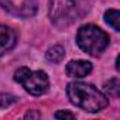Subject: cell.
Here are the masks:
<instances>
[{"label": "cell", "mask_w": 120, "mask_h": 120, "mask_svg": "<svg viewBox=\"0 0 120 120\" xmlns=\"http://www.w3.org/2000/svg\"><path fill=\"white\" fill-rule=\"evenodd\" d=\"M67 95L72 105L90 113L100 112L109 105L107 96L90 83L72 82L67 86Z\"/></svg>", "instance_id": "1"}, {"label": "cell", "mask_w": 120, "mask_h": 120, "mask_svg": "<svg viewBox=\"0 0 120 120\" xmlns=\"http://www.w3.org/2000/svg\"><path fill=\"white\" fill-rule=\"evenodd\" d=\"M76 42L82 51L92 56L100 55L109 45V35L93 24L82 26L76 34Z\"/></svg>", "instance_id": "2"}, {"label": "cell", "mask_w": 120, "mask_h": 120, "mask_svg": "<svg viewBox=\"0 0 120 120\" xmlns=\"http://www.w3.org/2000/svg\"><path fill=\"white\" fill-rule=\"evenodd\" d=\"M14 81L33 96L44 95L49 88V79L44 71H31L26 67L19 68L14 74Z\"/></svg>", "instance_id": "3"}, {"label": "cell", "mask_w": 120, "mask_h": 120, "mask_svg": "<svg viewBox=\"0 0 120 120\" xmlns=\"http://www.w3.org/2000/svg\"><path fill=\"white\" fill-rule=\"evenodd\" d=\"M48 14L51 23L58 28H67L76 20V6L74 0H49Z\"/></svg>", "instance_id": "4"}, {"label": "cell", "mask_w": 120, "mask_h": 120, "mask_svg": "<svg viewBox=\"0 0 120 120\" xmlns=\"http://www.w3.org/2000/svg\"><path fill=\"white\" fill-rule=\"evenodd\" d=\"M65 72L71 78H85L92 72V64L89 61H83V59L71 61L68 62Z\"/></svg>", "instance_id": "5"}, {"label": "cell", "mask_w": 120, "mask_h": 120, "mask_svg": "<svg viewBox=\"0 0 120 120\" xmlns=\"http://www.w3.org/2000/svg\"><path fill=\"white\" fill-rule=\"evenodd\" d=\"M17 42V34L13 28L0 24V55L9 52Z\"/></svg>", "instance_id": "6"}, {"label": "cell", "mask_w": 120, "mask_h": 120, "mask_svg": "<svg viewBox=\"0 0 120 120\" xmlns=\"http://www.w3.org/2000/svg\"><path fill=\"white\" fill-rule=\"evenodd\" d=\"M47 59L49 62H54V64H58V62H61L64 56H65V49L61 47V45H54L52 48H49L47 51Z\"/></svg>", "instance_id": "7"}, {"label": "cell", "mask_w": 120, "mask_h": 120, "mask_svg": "<svg viewBox=\"0 0 120 120\" xmlns=\"http://www.w3.org/2000/svg\"><path fill=\"white\" fill-rule=\"evenodd\" d=\"M105 21L113 27V30L116 31H120V13L119 10H114V9H110L105 13Z\"/></svg>", "instance_id": "8"}, {"label": "cell", "mask_w": 120, "mask_h": 120, "mask_svg": "<svg viewBox=\"0 0 120 120\" xmlns=\"http://www.w3.org/2000/svg\"><path fill=\"white\" fill-rule=\"evenodd\" d=\"M105 89L107 90V95L119 96V90H120V86H119V79H117V78L110 79V81L105 85Z\"/></svg>", "instance_id": "9"}, {"label": "cell", "mask_w": 120, "mask_h": 120, "mask_svg": "<svg viewBox=\"0 0 120 120\" xmlns=\"http://www.w3.org/2000/svg\"><path fill=\"white\" fill-rule=\"evenodd\" d=\"M16 100H17L16 96H13V95H10V93H2V95H0V107L6 109V107H9L10 105H13Z\"/></svg>", "instance_id": "10"}, {"label": "cell", "mask_w": 120, "mask_h": 120, "mask_svg": "<svg viewBox=\"0 0 120 120\" xmlns=\"http://www.w3.org/2000/svg\"><path fill=\"white\" fill-rule=\"evenodd\" d=\"M55 117L56 119H75V114L71 112H56Z\"/></svg>", "instance_id": "11"}, {"label": "cell", "mask_w": 120, "mask_h": 120, "mask_svg": "<svg viewBox=\"0 0 120 120\" xmlns=\"http://www.w3.org/2000/svg\"><path fill=\"white\" fill-rule=\"evenodd\" d=\"M24 117H26V119H40V117H41V114H40V113H34V112H30V113H27Z\"/></svg>", "instance_id": "12"}]
</instances>
